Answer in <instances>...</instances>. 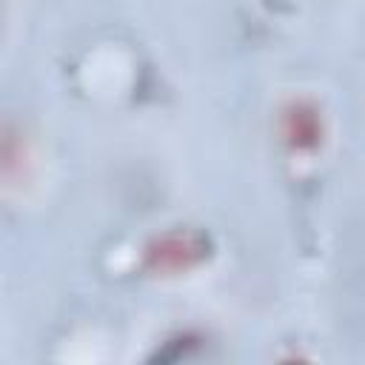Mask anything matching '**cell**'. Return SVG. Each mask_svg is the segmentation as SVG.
Masks as SVG:
<instances>
[{"label": "cell", "mask_w": 365, "mask_h": 365, "mask_svg": "<svg viewBox=\"0 0 365 365\" xmlns=\"http://www.w3.org/2000/svg\"><path fill=\"white\" fill-rule=\"evenodd\" d=\"M282 137L291 148L297 151H311L319 145L322 140V120L319 111L305 103V100H294L288 103V108L282 111Z\"/></svg>", "instance_id": "6da1fadb"}, {"label": "cell", "mask_w": 365, "mask_h": 365, "mask_svg": "<svg viewBox=\"0 0 365 365\" xmlns=\"http://www.w3.org/2000/svg\"><path fill=\"white\" fill-rule=\"evenodd\" d=\"M200 257V245L185 234H165L148 248V259L157 271H185Z\"/></svg>", "instance_id": "7a4b0ae2"}]
</instances>
